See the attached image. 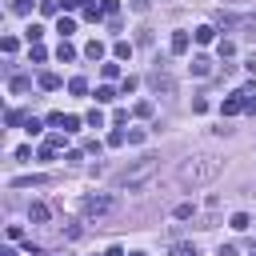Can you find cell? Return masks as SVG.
<instances>
[{
    "instance_id": "obj_1",
    "label": "cell",
    "mask_w": 256,
    "mask_h": 256,
    "mask_svg": "<svg viewBox=\"0 0 256 256\" xmlns=\"http://www.w3.org/2000/svg\"><path fill=\"white\" fill-rule=\"evenodd\" d=\"M156 172H160V156H140V160H132L128 168H120L116 176H112V192H144L152 180H156Z\"/></svg>"
},
{
    "instance_id": "obj_2",
    "label": "cell",
    "mask_w": 256,
    "mask_h": 256,
    "mask_svg": "<svg viewBox=\"0 0 256 256\" xmlns=\"http://www.w3.org/2000/svg\"><path fill=\"white\" fill-rule=\"evenodd\" d=\"M216 176H220V160L208 156V152L188 156L184 164H180V184H188V188H200V184H208V180H216Z\"/></svg>"
},
{
    "instance_id": "obj_3",
    "label": "cell",
    "mask_w": 256,
    "mask_h": 256,
    "mask_svg": "<svg viewBox=\"0 0 256 256\" xmlns=\"http://www.w3.org/2000/svg\"><path fill=\"white\" fill-rule=\"evenodd\" d=\"M116 208H120V196H116V192H96V196H84V200H80V212H84L88 220L112 216Z\"/></svg>"
},
{
    "instance_id": "obj_4",
    "label": "cell",
    "mask_w": 256,
    "mask_h": 256,
    "mask_svg": "<svg viewBox=\"0 0 256 256\" xmlns=\"http://www.w3.org/2000/svg\"><path fill=\"white\" fill-rule=\"evenodd\" d=\"M152 88H156V92H164V96L176 92V80L164 72V64H160V60H156V68H152Z\"/></svg>"
},
{
    "instance_id": "obj_5",
    "label": "cell",
    "mask_w": 256,
    "mask_h": 256,
    "mask_svg": "<svg viewBox=\"0 0 256 256\" xmlns=\"http://www.w3.org/2000/svg\"><path fill=\"white\" fill-rule=\"evenodd\" d=\"M220 112H224V116H240V112H244V92L224 96V100H220Z\"/></svg>"
},
{
    "instance_id": "obj_6",
    "label": "cell",
    "mask_w": 256,
    "mask_h": 256,
    "mask_svg": "<svg viewBox=\"0 0 256 256\" xmlns=\"http://www.w3.org/2000/svg\"><path fill=\"white\" fill-rule=\"evenodd\" d=\"M188 72H192V76H200V80H204V76H212V60H208V56H192Z\"/></svg>"
},
{
    "instance_id": "obj_7",
    "label": "cell",
    "mask_w": 256,
    "mask_h": 256,
    "mask_svg": "<svg viewBox=\"0 0 256 256\" xmlns=\"http://www.w3.org/2000/svg\"><path fill=\"white\" fill-rule=\"evenodd\" d=\"M188 44H192V40H188V32H172V44H168V48H172V56H184Z\"/></svg>"
},
{
    "instance_id": "obj_8",
    "label": "cell",
    "mask_w": 256,
    "mask_h": 256,
    "mask_svg": "<svg viewBox=\"0 0 256 256\" xmlns=\"http://www.w3.org/2000/svg\"><path fill=\"white\" fill-rule=\"evenodd\" d=\"M48 216H52L48 204H32V208H28V220H32V224H48Z\"/></svg>"
},
{
    "instance_id": "obj_9",
    "label": "cell",
    "mask_w": 256,
    "mask_h": 256,
    "mask_svg": "<svg viewBox=\"0 0 256 256\" xmlns=\"http://www.w3.org/2000/svg\"><path fill=\"white\" fill-rule=\"evenodd\" d=\"M116 100V88L112 84H100V88H96V104H112Z\"/></svg>"
},
{
    "instance_id": "obj_10",
    "label": "cell",
    "mask_w": 256,
    "mask_h": 256,
    "mask_svg": "<svg viewBox=\"0 0 256 256\" xmlns=\"http://www.w3.org/2000/svg\"><path fill=\"white\" fill-rule=\"evenodd\" d=\"M212 40H216V28L212 24H200L196 28V44H212Z\"/></svg>"
},
{
    "instance_id": "obj_11",
    "label": "cell",
    "mask_w": 256,
    "mask_h": 256,
    "mask_svg": "<svg viewBox=\"0 0 256 256\" xmlns=\"http://www.w3.org/2000/svg\"><path fill=\"white\" fill-rule=\"evenodd\" d=\"M56 32H60V40H68L72 32H76V20H68V16H60V24H56Z\"/></svg>"
},
{
    "instance_id": "obj_12",
    "label": "cell",
    "mask_w": 256,
    "mask_h": 256,
    "mask_svg": "<svg viewBox=\"0 0 256 256\" xmlns=\"http://www.w3.org/2000/svg\"><path fill=\"white\" fill-rule=\"evenodd\" d=\"M60 84H64V80H60L56 72H44V76H40V88H44V92H56Z\"/></svg>"
},
{
    "instance_id": "obj_13",
    "label": "cell",
    "mask_w": 256,
    "mask_h": 256,
    "mask_svg": "<svg viewBox=\"0 0 256 256\" xmlns=\"http://www.w3.org/2000/svg\"><path fill=\"white\" fill-rule=\"evenodd\" d=\"M112 52H116V60H132V44H128V40H116Z\"/></svg>"
},
{
    "instance_id": "obj_14",
    "label": "cell",
    "mask_w": 256,
    "mask_h": 256,
    "mask_svg": "<svg viewBox=\"0 0 256 256\" xmlns=\"http://www.w3.org/2000/svg\"><path fill=\"white\" fill-rule=\"evenodd\" d=\"M48 176H16L12 180V188H32V184H44Z\"/></svg>"
},
{
    "instance_id": "obj_15",
    "label": "cell",
    "mask_w": 256,
    "mask_h": 256,
    "mask_svg": "<svg viewBox=\"0 0 256 256\" xmlns=\"http://www.w3.org/2000/svg\"><path fill=\"white\" fill-rule=\"evenodd\" d=\"M8 88L20 96V92H28V88H32V80H28V76H12V80H8Z\"/></svg>"
},
{
    "instance_id": "obj_16",
    "label": "cell",
    "mask_w": 256,
    "mask_h": 256,
    "mask_svg": "<svg viewBox=\"0 0 256 256\" xmlns=\"http://www.w3.org/2000/svg\"><path fill=\"white\" fill-rule=\"evenodd\" d=\"M68 92H72V96H84V92H88V80H84V76H72V80H68Z\"/></svg>"
},
{
    "instance_id": "obj_17",
    "label": "cell",
    "mask_w": 256,
    "mask_h": 256,
    "mask_svg": "<svg viewBox=\"0 0 256 256\" xmlns=\"http://www.w3.org/2000/svg\"><path fill=\"white\" fill-rule=\"evenodd\" d=\"M84 56H88V60H100V56H104V44H100V40H92V44L84 48Z\"/></svg>"
},
{
    "instance_id": "obj_18",
    "label": "cell",
    "mask_w": 256,
    "mask_h": 256,
    "mask_svg": "<svg viewBox=\"0 0 256 256\" xmlns=\"http://www.w3.org/2000/svg\"><path fill=\"white\" fill-rule=\"evenodd\" d=\"M56 56H60V60H76V48H72L68 40H60V48H56Z\"/></svg>"
},
{
    "instance_id": "obj_19",
    "label": "cell",
    "mask_w": 256,
    "mask_h": 256,
    "mask_svg": "<svg viewBox=\"0 0 256 256\" xmlns=\"http://www.w3.org/2000/svg\"><path fill=\"white\" fill-rule=\"evenodd\" d=\"M248 224H252V216H248V212H236V216H232V228H236V232H244Z\"/></svg>"
},
{
    "instance_id": "obj_20",
    "label": "cell",
    "mask_w": 256,
    "mask_h": 256,
    "mask_svg": "<svg viewBox=\"0 0 256 256\" xmlns=\"http://www.w3.org/2000/svg\"><path fill=\"white\" fill-rule=\"evenodd\" d=\"M172 256H200L196 244H172Z\"/></svg>"
},
{
    "instance_id": "obj_21",
    "label": "cell",
    "mask_w": 256,
    "mask_h": 256,
    "mask_svg": "<svg viewBox=\"0 0 256 256\" xmlns=\"http://www.w3.org/2000/svg\"><path fill=\"white\" fill-rule=\"evenodd\" d=\"M24 36H28V44H40V36H44V28H40V24H28V32H24Z\"/></svg>"
},
{
    "instance_id": "obj_22",
    "label": "cell",
    "mask_w": 256,
    "mask_h": 256,
    "mask_svg": "<svg viewBox=\"0 0 256 256\" xmlns=\"http://www.w3.org/2000/svg\"><path fill=\"white\" fill-rule=\"evenodd\" d=\"M40 128H44V124H40L36 116H28V120H24V132H28V136H40Z\"/></svg>"
},
{
    "instance_id": "obj_23",
    "label": "cell",
    "mask_w": 256,
    "mask_h": 256,
    "mask_svg": "<svg viewBox=\"0 0 256 256\" xmlns=\"http://www.w3.org/2000/svg\"><path fill=\"white\" fill-rule=\"evenodd\" d=\"M84 120H88V124H92V128H104V112H100V108H92V112H88V116H84Z\"/></svg>"
},
{
    "instance_id": "obj_24",
    "label": "cell",
    "mask_w": 256,
    "mask_h": 256,
    "mask_svg": "<svg viewBox=\"0 0 256 256\" xmlns=\"http://www.w3.org/2000/svg\"><path fill=\"white\" fill-rule=\"evenodd\" d=\"M192 216H196V208H192V204H176V220H192Z\"/></svg>"
},
{
    "instance_id": "obj_25",
    "label": "cell",
    "mask_w": 256,
    "mask_h": 256,
    "mask_svg": "<svg viewBox=\"0 0 256 256\" xmlns=\"http://www.w3.org/2000/svg\"><path fill=\"white\" fill-rule=\"evenodd\" d=\"M124 140H128V132H120V128H116V132H108V144H112V148H120Z\"/></svg>"
},
{
    "instance_id": "obj_26",
    "label": "cell",
    "mask_w": 256,
    "mask_h": 256,
    "mask_svg": "<svg viewBox=\"0 0 256 256\" xmlns=\"http://www.w3.org/2000/svg\"><path fill=\"white\" fill-rule=\"evenodd\" d=\"M64 132H80V116H64Z\"/></svg>"
},
{
    "instance_id": "obj_27",
    "label": "cell",
    "mask_w": 256,
    "mask_h": 256,
    "mask_svg": "<svg viewBox=\"0 0 256 256\" xmlns=\"http://www.w3.org/2000/svg\"><path fill=\"white\" fill-rule=\"evenodd\" d=\"M216 52H220V56H224V60H228V56H232V52H236V44H232V40H220V48H216Z\"/></svg>"
},
{
    "instance_id": "obj_28",
    "label": "cell",
    "mask_w": 256,
    "mask_h": 256,
    "mask_svg": "<svg viewBox=\"0 0 256 256\" xmlns=\"http://www.w3.org/2000/svg\"><path fill=\"white\" fill-rule=\"evenodd\" d=\"M12 12H20V16L32 12V0H12Z\"/></svg>"
},
{
    "instance_id": "obj_29",
    "label": "cell",
    "mask_w": 256,
    "mask_h": 256,
    "mask_svg": "<svg viewBox=\"0 0 256 256\" xmlns=\"http://www.w3.org/2000/svg\"><path fill=\"white\" fill-rule=\"evenodd\" d=\"M136 84H140L136 76H124V84H120V92H124V96H128V92H136Z\"/></svg>"
},
{
    "instance_id": "obj_30",
    "label": "cell",
    "mask_w": 256,
    "mask_h": 256,
    "mask_svg": "<svg viewBox=\"0 0 256 256\" xmlns=\"http://www.w3.org/2000/svg\"><path fill=\"white\" fill-rule=\"evenodd\" d=\"M128 144H144V128H132V132H128Z\"/></svg>"
},
{
    "instance_id": "obj_31",
    "label": "cell",
    "mask_w": 256,
    "mask_h": 256,
    "mask_svg": "<svg viewBox=\"0 0 256 256\" xmlns=\"http://www.w3.org/2000/svg\"><path fill=\"white\" fill-rule=\"evenodd\" d=\"M80 232H84L80 224H68V228H64V236H68V240H80Z\"/></svg>"
},
{
    "instance_id": "obj_32",
    "label": "cell",
    "mask_w": 256,
    "mask_h": 256,
    "mask_svg": "<svg viewBox=\"0 0 256 256\" xmlns=\"http://www.w3.org/2000/svg\"><path fill=\"white\" fill-rule=\"evenodd\" d=\"M56 8H60V4H56V0H40V12H44V16H52Z\"/></svg>"
},
{
    "instance_id": "obj_33",
    "label": "cell",
    "mask_w": 256,
    "mask_h": 256,
    "mask_svg": "<svg viewBox=\"0 0 256 256\" xmlns=\"http://www.w3.org/2000/svg\"><path fill=\"white\" fill-rule=\"evenodd\" d=\"M116 12H120V4H116V0H104V16H112V20H116Z\"/></svg>"
},
{
    "instance_id": "obj_34",
    "label": "cell",
    "mask_w": 256,
    "mask_h": 256,
    "mask_svg": "<svg viewBox=\"0 0 256 256\" xmlns=\"http://www.w3.org/2000/svg\"><path fill=\"white\" fill-rule=\"evenodd\" d=\"M8 240H24V228H20V224H8Z\"/></svg>"
},
{
    "instance_id": "obj_35",
    "label": "cell",
    "mask_w": 256,
    "mask_h": 256,
    "mask_svg": "<svg viewBox=\"0 0 256 256\" xmlns=\"http://www.w3.org/2000/svg\"><path fill=\"white\" fill-rule=\"evenodd\" d=\"M244 112H256V92H244Z\"/></svg>"
},
{
    "instance_id": "obj_36",
    "label": "cell",
    "mask_w": 256,
    "mask_h": 256,
    "mask_svg": "<svg viewBox=\"0 0 256 256\" xmlns=\"http://www.w3.org/2000/svg\"><path fill=\"white\" fill-rule=\"evenodd\" d=\"M80 4H84V0H60V8H64V12H76Z\"/></svg>"
},
{
    "instance_id": "obj_37",
    "label": "cell",
    "mask_w": 256,
    "mask_h": 256,
    "mask_svg": "<svg viewBox=\"0 0 256 256\" xmlns=\"http://www.w3.org/2000/svg\"><path fill=\"white\" fill-rule=\"evenodd\" d=\"M16 160H24V164H28V160H32V148H28V144H20V148H16Z\"/></svg>"
},
{
    "instance_id": "obj_38",
    "label": "cell",
    "mask_w": 256,
    "mask_h": 256,
    "mask_svg": "<svg viewBox=\"0 0 256 256\" xmlns=\"http://www.w3.org/2000/svg\"><path fill=\"white\" fill-rule=\"evenodd\" d=\"M136 116H152V100H140L136 104Z\"/></svg>"
},
{
    "instance_id": "obj_39",
    "label": "cell",
    "mask_w": 256,
    "mask_h": 256,
    "mask_svg": "<svg viewBox=\"0 0 256 256\" xmlns=\"http://www.w3.org/2000/svg\"><path fill=\"white\" fill-rule=\"evenodd\" d=\"M20 120H24V116H20V112H16V108H12V112H8V116H4V124H8V128H16V124H20Z\"/></svg>"
},
{
    "instance_id": "obj_40",
    "label": "cell",
    "mask_w": 256,
    "mask_h": 256,
    "mask_svg": "<svg viewBox=\"0 0 256 256\" xmlns=\"http://www.w3.org/2000/svg\"><path fill=\"white\" fill-rule=\"evenodd\" d=\"M48 124L52 128H64V112H48Z\"/></svg>"
},
{
    "instance_id": "obj_41",
    "label": "cell",
    "mask_w": 256,
    "mask_h": 256,
    "mask_svg": "<svg viewBox=\"0 0 256 256\" xmlns=\"http://www.w3.org/2000/svg\"><path fill=\"white\" fill-rule=\"evenodd\" d=\"M220 256H236V248L232 244H220Z\"/></svg>"
},
{
    "instance_id": "obj_42",
    "label": "cell",
    "mask_w": 256,
    "mask_h": 256,
    "mask_svg": "<svg viewBox=\"0 0 256 256\" xmlns=\"http://www.w3.org/2000/svg\"><path fill=\"white\" fill-rule=\"evenodd\" d=\"M244 68H248V72H256V56H248V64H244Z\"/></svg>"
},
{
    "instance_id": "obj_43",
    "label": "cell",
    "mask_w": 256,
    "mask_h": 256,
    "mask_svg": "<svg viewBox=\"0 0 256 256\" xmlns=\"http://www.w3.org/2000/svg\"><path fill=\"white\" fill-rule=\"evenodd\" d=\"M104 256H124V252H120V248H116V244H112V248H108V252H104Z\"/></svg>"
},
{
    "instance_id": "obj_44",
    "label": "cell",
    "mask_w": 256,
    "mask_h": 256,
    "mask_svg": "<svg viewBox=\"0 0 256 256\" xmlns=\"http://www.w3.org/2000/svg\"><path fill=\"white\" fill-rule=\"evenodd\" d=\"M0 256H20V252H16V248H4V252H0Z\"/></svg>"
},
{
    "instance_id": "obj_45",
    "label": "cell",
    "mask_w": 256,
    "mask_h": 256,
    "mask_svg": "<svg viewBox=\"0 0 256 256\" xmlns=\"http://www.w3.org/2000/svg\"><path fill=\"white\" fill-rule=\"evenodd\" d=\"M128 256H144V252H128Z\"/></svg>"
}]
</instances>
